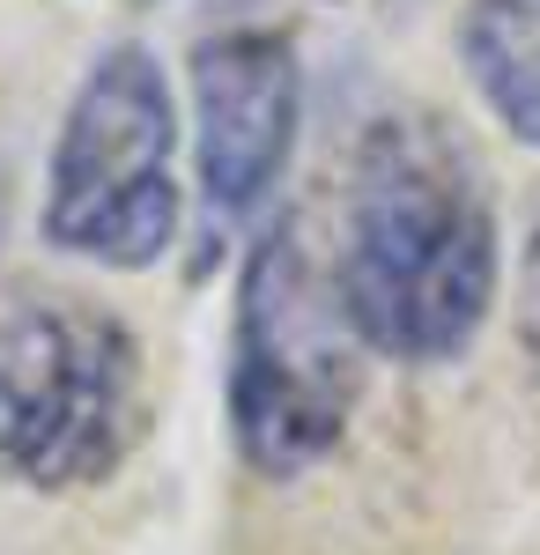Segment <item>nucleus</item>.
Wrapping results in <instances>:
<instances>
[{"label": "nucleus", "instance_id": "obj_1", "mask_svg": "<svg viewBox=\"0 0 540 555\" xmlns=\"http://www.w3.org/2000/svg\"><path fill=\"white\" fill-rule=\"evenodd\" d=\"M497 193L445 112L363 127L340 185L333 297L385 363H452L497 304Z\"/></svg>", "mask_w": 540, "mask_h": 555}, {"label": "nucleus", "instance_id": "obj_2", "mask_svg": "<svg viewBox=\"0 0 540 555\" xmlns=\"http://www.w3.org/2000/svg\"><path fill=\"white\" fill-rule=\"evenodd\" d=\"M363 356L296 215H274L245 253L230 319V444L259 481H296L348 437L363 400Z\"/></svg>", "mask_w": 540, "mask_h": 555}, {"label": "nucleus", "instance_id": "obj_3", "mask_svg": "<svg viewBox=\"0 0 540 555\" xmlns=\"http://www.w3.org/2000/svg\"><path fill=\"white\" fill-rule=\"evenodd\" d=\"M38 230L52 253L141 274L178 237V96L149 44H104L44 156Z\"/></svg>", "mask_w": 540, "mask_h": 555}, {"label": "nucleus", "instance_id": "obj_4", "mask_svg": "<svg viewBox=\"0 0 540 555\" xmlns=\"http://www.w3.org/2000/svg\"><path fill=\"white\" fill-rule=\"evenodd\" d=\"M141 429V348L82 297L0 319V460L30 489L112 481Z\"/></svg>", "mask_w": 540, "mask_h": 555}, {"label": "nucleus", "instance_id": "obj_5", "mask_svg": "<svg viewBox=\"0 0 540 555\" xmlns=\"http://www.w3.org/2000/svg\"><path fill=\"white\" fill-rule=\"evenodd\" d=\"M304 67L282 30H215L193 44V149L215 230H237L290 171Z\"/></svg>", "mask_w": 540, "mask_h": 555}, {"label": "nucleus", "instance_id": "obj_6", "mask_svg": "<svg viewBox=\"0 0 540 555\" xmlns=\"http://www.w3.org/2000/svg\"><path fill=\"white\" fill-rule=\"evenodd\" d=\"M452 44L481 112L511 141L540 149V0H466Z\"/></svg>", "mask_w": 540, "mask_h": 555}, {"label": "nucleus", "instance_id": "obj_7", "mask_svg": "<svg viewBox=\"0 0 540 555\" xmlns=\"http://www.w3.org/2000/svg\"><path fill=\"white\" fill-rule=\"evenodd\" d=\"M518 341L540 356V230H533V245H526V304H518Z\"/></svg>", "mask_w": 540, "mask_h": 555}]
</instances>
